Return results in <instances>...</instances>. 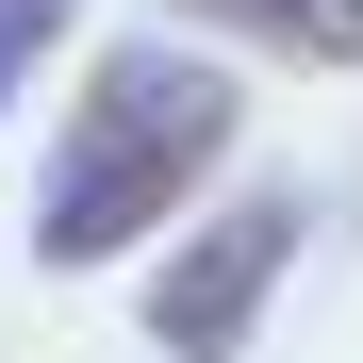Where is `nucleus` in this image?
<instances>
[{
	"mask_svg": "<svg viewBox=\"0 0 363 363\" xmlns=\"http://www.w3.org/2000/svg\"><path fill=\"white\" fill-rule=\"evenodd\" d=\"M281 264H297V199H231L215 231H182V248H165V281H149V347H165V363H248Z\"/></svg>",
	"mask_w": 363,
	"mask_h": 363,
	"instance_id": "nucleus-2",
	"label": "nucleus"
},
{
	"mask_svg": "<svg viewBox=\"0 0 363 363\" xmlns=\"http://www.w3.org/2000/svg\"><path fill=\"white\" fill-rule=\"evenodd\" d=\"M231 149V67H199V50H116V67L83 83L67 149H50V199H33V264H116L149 248L165 199H199Z\"/></svg>",
	"mask_w": 363,
	"mask_h": 363,
	"instance_id": "nucleus-1",
	"label": "nucleus"
},
{
	"mask_svg": "<svg viewBox=\"0 0 363 363\" xmlns=\"http://www.w3.org/2000/svg\"><path fill=\"white\" fill-rule=\"evenodd\" d=\"M182 17H215L248 50H297V67H363V0H182Z\"/></svg>",
	"mask_w": 363,
	"mask_h": 363,
	"instance_id": "nucleus-3",
	"label": "nucleus"
},
{
	"mask_svg": "<svg viewBox=\"0 0 363 363\" xmlns=\"http://www.w3.org/2000/svg\"><path fill=\"white\" fill-rule=\"evenodd\" d=\"M67 17L83 0H0V116H17V83L50 67V50H67Z\"/></svg>",
	"mask_w": 363,
	"mask_h": 363,
	"instance_id": "nucleus-4",
	"label": "nucleus"
}]
</instances>
